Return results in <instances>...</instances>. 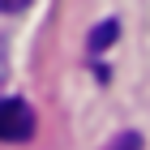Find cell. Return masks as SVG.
<instances>
[{
	"label": "cell",
	"instance_id": "obj_1",
	"mask_svg": "<svg viewBox=\"0 0 150 150\" xmlns=\"http://www.w3.org/2000/svg\"><path fill=\"white\" fill-rule=\"evenodd\" d=\"M35 137V112L26 99H0V142H30Z\"/></svg>",
	"mask_w": 150,
	"mask_h": 150
},
{
	"label": "cell",
	"instance_id": "obj_2",
	"mask_svg": "<svg viewBox=\"0 0 150 150\" xmlns=\"http://www.w3.org/2000/svg\"><path fill=\"white\" fill-rule=\"evenodd\" d=\"M116 30H120V26H116V22H103V26H99V30H94V35H90V52H103V47H112Z\"/></svg>",
	"mask_w": 150,
	"mask_h": 150
},
{
	"label": "cell",
	"instance_id": "obj_3",
	"mask_svg": "<svg viewBox=\"0 0 150 150\" xmlns=\"http://www.w3.org/2000/svg\"><path fill=\"white\" fill-rule=\"evenodd\" d=\"M9 86V43H4V35H0V90Z\"/></svg>",
	"mask_w": 150,
	"mask_h": 150
},
{
	"label": "cell",
	"instance_id": "obj_4",
	"mask_svg": "<svg viewBox=\"0 0 150 150\" xmlns=\"http://www.w3.org/2000/svg\"><path fill=\"white\" fill-rule=\"evenodd\" d=\"M112 150H142V137H137V133H125V137L116 142Z\"/></svg>",
	"mask_w": 150,
	"mask_h": 150
},
{
	"label": "cell",
	"instance_id": "obj_5",
	"mask_svg": "<svg viewBox=\"0 0 150 150\" xmlns=\"http://www.w3.org/2000/svg\"><path fill=\"white\" fill-rule=\"evenodd\" d=\"M30 9V0H0V13H22Z\"/></svg>",
	"mask_w": 150,
	"mask_h": 150
}]
</instances>
